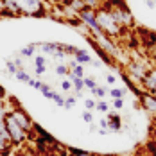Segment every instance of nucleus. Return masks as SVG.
Returning a JSON list of instances; mask_svg holds the SVG:
<instances>
[{"mask_svg":"<svg viewBox=\"0 0 156 156\" xmlns=\"http://www.w3.org/2000/svg\"><path fill=\"white\" fill-rule=\"evenodd\" d=\"M102 5L111 11L113 18L117 20V23L124 29V31H129L135 27V16L131 13V9L127 7L124 0H106L102 2Z\"/></svg>","mask_w":156,"mask_h":156,"instance_id":"obj_1","label":"nucleus"},{"mask_svg":"<svg viewBox=\"0 0 156 156\" xmlns=\"http://www.w3.org/2000/svg\"><path fill=\"white\" fill-rule=\"evenodd\" d=\"M95 18H97V23H99V31H102L109 38L119 40V38H122L126 34V31L117 23V20L113 18L111 11L106 9L104 5H101L99 9H95Z\"/></svg>","mask_w":156,"mask_h":156,"instance_id":"obj_2","label":"nucleus"},{"mask_svg":"<svg viewBox=\"0 0 156 156\" xmlns=\"http://www.w3.org/2000/svg\"><path fill=\"white\" fill-rule=\"evenodd\" d=\"M16 7L20 9L22 16H32V18H45L50 15L47 0H13Z\"/></svg>","mask_w":156,"mask_h":156,"instance_id":"obj_3","label":"nucleus"},{"mask_svg":"<svg viewBox=\"0 0 156 156\" xmlns=\"http://www.w3.org/2000/svg\"><path fill=\"white\" fill-rule=\"evenodd\" d=\"M5 131H7V136L11 138V142H13V145L15 147H22V145H25L27 142L31 140V133H27L22 126L16 122L15 119L7 113L5 115Z\"/></svg>","mask_w":156,"mask_h":156,"instance_id":"obj_4","label":"nucleus"},{"mask_svg":"<svg viewBox=\"0 0 156 156\" xmlns=\"http://www.w3.org/2000/svg\"><path fill=\"white\" fill-rule=\"evenodd\" d=\"M90 38H92L104 52H108L111 58H113V56H115V58L119 56V47H117V43H113V38L106 36L102 31H90Z\"/></svg>","mask_w":156,"mask_h":156,"instance_id":"obj_5","label":"nucleus"},{"mask_svg":"<svg viewBox=\"0 0 156 156\" xmlns=\"http://www.w3.org/2000/svg\"><path fill=\"white\" fill-rule=\"evenodd\" d=\"M9 115H11L16 122H18V124L27 131V133H31V131H32V124H34V120H32L31 115L23 109V106H18V108L9 109Z\"/></svg>","mask_w":156,"mask_h":156,"instance_id":"obj_6","label":"nucleus"},{"mask_svg":"<svg viewBox=\"0 0 156 156\" xmlns=\"http://www.w3.org/2000/svg\"><path fill=\"white\" fill-rule=\"evenodd\" d=\"M126 70L129 72V74H127L129 77L140 83L142 79L147 76V70H149V68H147L142 61H129L127 63V66H126Z\"/></svg>","mask_w":156,"mask_h":156,"instance_id":"obj_7","label":"nucleus"},{"mask_svg":"<svg viewBox=\"0 0 156 156\" xmlns=\"http://www.w3.org/2000/svg\"><path fill=\"white\" fill-rule=\"evenodd\" d=\"M138 104H140V108L144 109V111H147V113H151V115L156 117V97L153 94L142 92V94L138 95Z\"/></svg>","mask_w":156,"mask_h":156,"instance_id":"obj_8","label":"nucleus"},{"mask_svg":"<svg viewBox=\"0 0 156 156\" xmlns=\"http://www.w3.org/2000/svg\"><path fill=\"white\" fill-rule=\"evenodd\" d=\"M77 15H79V20L83 22V25H86L90 31H99V23H97V18H95V9L84 7Z\"/></svg>","mask_w":156,"mask_h":156,"instance_id":"obj_9","label":"nucleus"},{"mask_svg":"<svg viewBox=\"0 0 156 156\" xmlns=\"http://www.w3.org/2000/svg\"><path fill=\"white\" fill-rule=\"evenodd\" d=\"M38 47L41 48L43 54H52L56 58H65V50H63V43L58 41H47V43H38Z\"/></svg>","mask_w":156,"mask_h":156,"instance_id":"obj_10","label":"nucleus"},{"mask_svg":"<svg viewBox=\"0 0 156 156\" xmlns=\"http://www.w3.org/2000/svg\"><path fill=\"white\" fill-rule=\"evenodd\" d=\"M138 41L144 45V48L153 47V45H156V32L147 31V29L142 27L140 31H138Z\"/></svg>","mask_w":156,"mask_h":156,"instance_id":"obj_11","label":"nucleus"},{"mask_svg":"<svg viewBox=\"0 0 156 156\" xmlns=\"http://www.w3.org/2000/svg\"><path fill=\"white\" fill-rule=\"evenodd\" d=\"M13 153H15V145L11 138L7 136V133L5 135L0 133V156H11Z\"/></svg>","mask_w":156,"mask_h":156,"instance_id":"obj_12","label":"nucleus"},{"mask_svg":"<svg viewBox=\"0 0 156 156\" xmlns=\"http://www.w3.org/2000/svg\"><path fill=\"white\" fill-rule=\"evenodd\" d=\"M108 131L109 133H117V131H120L122 129V120H120V117L119 115H115V113H109L108 115Z\"/></svg>","mask_w":156,"mask_h":156,"instance_id":"obj_13","label":"nucleus"},{"mask_svg":"<svg viewBox=\"0 0 156 156\" xmlns=\"http://www.w3.org/2000/svg\"><path fill=\"white\" fill-rule=\"evenodd\" d=\"M74 59H76L79 65H88V63H92V58H90V54H88L86 50H83V48H79L77 52H76Z\"/></svg>","mask_w":156,"mask_h":156,"instance_id":"obj_14","label":"nucleus"},{"mask_svg":"<svg viewBox=\"0 0 156 156\" xmlns=\"http://www.w3.org/2000/svg\"><path fill=\"white\" fill-rule=\"evenodd\" d=\"M13 156H41L36 149H32V147H27V145H22V147H18V151L13 153Z\"/></svg>","mask_w":156,"mask_h":156,"instance_id":"obj_15","label":"nucleus"},{"mask_svg":"<svg viewBox=\"0 0 156 156\" xmlns=\"http://www.w3.org/2000/svg\"><path fill=\"white\" fill-rule=\"evenodd\" d=\"M68 77H70V83H72L74 90H76V92H83V88H84V77H77V76H74V74H70Z\"/></svg>","mask_w":156,"mask_h":156,"instance_id":"obj_16","label":"nucleus"},{"mask_svg":"<svg viewBox=\"0 0 156 156\" xmlns=\"http://www.w3.org/2000/svg\"><path fill=\"white\" fill-rule=\"evenodd\" d=\"M36 48H38V43H31V45H27V47H23L20 50V56H23V58H32Z\"/></svg>","mask_w":156,"mask_h":156,"instance_id":"obj_17","label":"nucleus"},{"mask_svg":"<svg viewBox=\"0 0 156 156\" xmlns=\"http://www.w3.org/2000/svg\"><path fill=\"white\" fill-rule=\"evenodd\" d=\"M68 154L70 156H97L94 153H90V151H83V149H76V147H70Z\"/></svg>","mask_w":156,"mask_h":156,"instance_id":"obj_18","label":"nucleus"},{"mask_svg":"<svg viewBox=\"0 0 156 156\" xmlns=\"http://www.w3.org/2000/svg\"><path fill=\"white\" fill-rule=\"evenodd\" d=\"M40 92L43 94V97H45V99H52V97H54V94H56V92H52V88H50L48 84H45V83L41 84V88H40Z\"/></svg>","mask_w":156,"mask_h":156,"instance_id":"obj_19","label":"nucleus"},{"mask_svg":"<svg viewBox=\"0 0 156 156\" xmlns=\"http://www.w3.org/2000/svg\"><path fill=\"white\" fill-rule=\"evenodd\" d=\"M83 4L88 7V9H99L102 5V0H83Z\"/></svg>","mask_w":156,"mask_h":156,"instance_id":"obj_20","label":"nucleus"},{"mask_svg":"<svg viewBox=\"0 0 156 156\" xmlns=\"http://www.w3.org/2000/svg\"><path fill=\"white\" fill-rule=\"evenodd\" d=\"M56 74L58 76H70V66H66V65H56Z\"/></svg>","mask_w":156,"mask_h":156,"instance_id":"obj_21","label":"nucleus"},{"mask_svg":"<svg viewBox=\"0 0 156 156\" xmlns=\"http://www.w3.org/2000/svg\"><path fill=\"white\" fill-rule=\"evenodd\" d=\"M15 77L18 79V81H22V83H29V79H31V76L25 72V70H18L15 74Z\"/></svg>","mask_w":156,"mask_h":156,"instance_id":"obj_22","label":"nucleus"},{"mask_svg":"<svg viewBox=\"0 0 156 156\" xmlns=\"http://www.w3.org/2000/svg\"><path fill=\"white\" fill-rule=\"evenodd\" d=\"M70 74H74L77 77H84V66L83 65H76L74 68H70Z\"/></svg>","mask_w":156,"mask_h":156,"instance_id":"obj_23","label":"nucleus"},{"mask_svg":"<svg viewBox=\"0 0 156 156\" xmlns=\"http://www.w3.org/2000/svg\"><path fill=\"white\" fill-rule=\"evenodd\" d=\"M95 86H97V81H95L94 77H86V76H84V88L92 92Z\"/></svg>","mask_w":156,"mask_h":156,"instance_id":"obj_24","label":"nucleus"},{"mask_svg":"<svg viewBox=\"0 0 156 156\" xmlns=\"http://www.w3.org/2000/svg\"><path fill=\"white\" fill-rule=\"evenodd\" d=\"M109 95L113 97V99H122L126 95V90H120V88H111L109 90Z\"/></svg>","mask_w":156,"mask_h":156,"instance_id":"obj_25","label":"nucleus"},{"mask_svg":"<svg viewBox=\"0 0 156 156\" xmlns=\"http://www.w3.org/2000/svg\"><path fill=\"white\" fill-rule=\"evenodd\" d=\"M5 72H7V74H13V76L18 72V66L13 63V59H9V61L5 63Z\"/></svg>","mask_w":156,"mask_h":156,"instance_id":"obj_26","label":"nucleus"},{"mask_svg":"<svg viewBox=\"0 0 156 156\" xmlns=\"http://www.w3.org/2000/svg\"><path fill=\"white\" fill-rule=\"evenodd\" d=\"M74 106H76V97H74V95L66 97V99H65V106H63V108H65V109H72Z\"/></svg>","mask_w":156,"mask_h":156,"instance_id":"obj_27","label":"nucleus"},{"mask_svg":"<svg viewBox=\"0 0 156 156\" xmlns=\"http://www.w3.org/2000/svg\"><path fill=\"white\" fill-rule=\"evenodd\" d=\"M63 50H65V54H70V56L74 58V56H76V52H77L79 48L74 47V45H65V43H63Z\"/></svg>","mask_w":156,"mask_h":156,"instance_id":"obj_28","label":"nucleus"},{"mask_svg":"<svg viewBox=\"0 0 156 156\" xmlns=\"http://www.w3.org/2000/svg\"><path fill=\"white\" fill-rule=\"evenodd\" d=\"M9 113V108H7V102L5 101H0V119H5V115Z\"/></svg>","mask_w":156,"mask_h":156,"instance_id":"obj_29","label":"nucleus"},{"mask_svg":"<svg viewBox=\"0 0 156 156\" xmlns=\"http://www.w3.org/2000/svg\"><path fill=\"white\" fill-rule=\"evenodd\" d=\"M145 56H147V58H151L153 61H156V45L145 48Z\"/></svg>","mask_w":156,"mask_h":156,"instance_id":"obj_30","label":"nucleus"},{"mask_svg":"<svg viewBox=\"0 0 156 156\" xmlns=\"http://www.w3.org/2000/svg\"><path fill=\"white\" fill-rule=\"evenodd\" d=\"M92 94H94L95 97H101V99H102V97H104V95L108 94V92H106V88H101V86H95L94 90H92Z\"/></svg>","mask_w":156,"mask_h":156,"instance_id":"obj_31","label":"nucleus"},{"mask_svg":"<svg viewBox=\"0 0 156 156\" xmlns=\"http://www.w3.org/2000/svg\"><path fill=\"white\" fill-rule=\"evenodd\" d=\"M34 65H36V66H45V65H47V59L43 58V54L34 56Z\"/></svg>","mask_w":156,"mask_h":156,"instance_id":"obj_32","label":"nucleus"},{"mask_svg":"<svg viewBox=\"0 0 156 156\" xmlns=\"http://www.w3.org/2000/svg\"><path fill=\"white\" fill-rule=\"evenodd\" d=\"M147 77L151 79V81L154 83V86H156V65L154 66H149V70H147Z\"/></svg>","mask_w":156,"mask_h":156,"instance_id":"obj_33","label":"nucleus"},{"mask_svg":"<svg viewBox=\"0 0 156 156\" xmlns=\"http://www.w3.org/2000/svg\"><path fill=\"white\" fill-rule=\"evenodd\" d=\"M52 101H54V102H56L59 108H63V106H65V97H63V95H59V94H54Z\"/></svg>","mask_w":156,"mask_h":156,"instance_id":"obj_34","label":"nucleus"},{"mask_svg":"<svg viewBox=\"0 0 156 156\" xmlns=\"http://www.w3.org/2000/svg\"><path fill=\"white\" fill-rule=\"evenodd\" d=\"M27 84H29V86H32V88H36V90H40L43 83H41L40 79H32V77H31V79H29V83H27Z\"/></svg>","mask_w":156,"mask_h":156,"instance_id":"obj_35","label":"nucleus"},{"mask_svg":"<svg viewBox=\"0 0 156 156\" xmlns=\"http://www.w3.org/2000/svg\"><path fill=\"white\" fill-rule=\"evenodd\" d=\"M13 63L18 66V70H23V56H15Z\"/></svg>","mask_w":156,"mask_h":156,"instance_id":"obj_36","label":"nucleus"},{"mask_svg":"<svg viewBox=\"0 0 156 156\" xmlns=\"http://www.w3.org/2000/svg\"><path fill=\"white\" fill-rule=\"evenodd\" d=\"M83 120H84V122H88V124H92V120H94V115H92V111H90V109H86V111L83 113Z\"/></svg>","mask_w":156,"mask_h":156,"instance_id":"obj_37","label":"nucleus"},{"mask_svg":"<svg viewBox=\"0 0 156 156\" xmlns=\"http://www.w3.org/2000/svg\"><path fill=\"white\" fill-rule=\"evenodd\" d=\"M95 108L99 109V111H108L109 106L104 102V101H99V102H95Z\"/></svg>","mask_w":156,"mask_h":156,"instance_id":"obj_38","label":"nucleus"},{"mask_svg":"<svg viewBox=\"0 0 156 156\" xmlns=\"http://www.w3.org/2000/svg\"><path fill=\"white\" fill-rule=\"evenodd\" d=\"M61 88H63V92H70V90H74V86H72V83H70V81H63Z\"/></svg>","mask_w":156,"mask_h":156,"instance_id":"obj_39","label":"nucleus"},{"mask_svg":"<svg viewBox=\"0 0 156 156\" xmlns=\"http://www.w3.org/2000/svg\"><path fill=\"white\" fill-rule=\"evenodd\" d=\"M84 108L92 111V109L95 108V101H94V99H86V101H84Z\"/></svg>","mask_w":156,"mask_h":156,"instance_id":"obj_40","label":"nucleus"},{"mask_svg":"<svg viewBox=\"0 0 156 156\" xmlns=\"http://www.w3.org/2000/svg\"><path fill=\"white\" fill-rule=\"evenodd\" d=\"M122 106H124V101L122 99H113V108L115 109H122Z\"/></svg>","mask_w":156,"mask_h":156,"instance_id":"obj_41","label":"nucleus"},{"mask_svg":"<svg viewBox=\"0 0 156 156\" xmlns=\"http://www.w3.org/2000/svg\"><path fill=\"white\" fill-rule=\"evenodd\" d=\"M34 74H36L38 77H41V76L45 74V66H36V70H34Z\"/></svg>","mask_w":156,"mask_h":156,"instance_id":"obj_42","label":"nucleus"},{"mask_svg":"<svg viewBox=\"0 0 156 156\" xmlns=\"http://www.w3.org/2000/svg\"><path fill=\"white\" fill-rule=\"evenodd\" d=\"M7 99V92H5V88L0 84V101H5Z\"/></svg>","mask_w":156,"mask_h":156,"instance_id":"obj_43","label":"nucleus"},{"mask_svg":"<svg viewBox=\"0 0 156 156\" xmlns=\"http://www.w3.org/2000/svg\"><path fill=\"white\" fill-rule=\"evenodd\" d=\"M108 126H109L108 117H106V119H101V124H99V127H104V129H108Z\"/></svg>","mask_w":156,"mask_h":156,"instance_id":"obj_44","label":"nucleus"},{"mask_svg":"<svg viewBox=\"0 0 156 156\" xmlns=\"http://www.w3.org/2000/svg\"><path fill=\"white\" fill-rule=\"evenodd\" d=\"M0 133H2V135L7 133V131H5V120H4V119H0Z\"/></svg>","mask_w":156,"mask_h":156,"instance_id":"obj_45","label":"nucleus"},{"mask_svg":"<svg viewBox=\"0 0 156 156\" xmlns=\"http://www.w3.org/2000/svg\"><path fill=\"white\" fill-rule=\"evenodd\" d=\"M106 81H108V84H115V83H117V77H115L113 74H109L108 77H106Z\"/></svg>","mask_w":156,"mask_h":156,"instance_id":"obj_46","label":"nucleus"},{"mask_svg":"<svg viewBox=\"0 0 156 156\" xmlns=\"http://www.w3.org/2000/svg\"><path fill=\"white\" fill-rule=\"evenodd\" d=\"M147 7H149V9H154V7H156L154 0H147Z\"/></svg>","mask_w":156,"mask_h":156,"instance_id":"obj_47","label":"nucleus"},{"mask_svg":"<svg viewBox=\"0 0 156 156\" xmlns=\"http://www.w3.org/2000/svg\"><path fill=\"white\" fill-rule=\"evenodd\" d=\"M109 131L108 129H104V127H99V135H108Z\"/></svg>","mask_w":156,"mask_h":156,"instance_id":"obj_48","label":"nucleus"},{"mask_svg":"<svg viewBox=\"0 0 156 156\" xmlns=\"http://www.w3.org/2000/svg\"><path fill=\"white\" fill-rule=\"evenodd\" d=\"M2 9H4V0H0V13H2Z\"/></svg>","mask_w":156,"mask_h":156,"instance_id":"obj_49","label":"nucleus"},{"mask_svg":"<svg viewBox=\"0 0 156 156\" xmlns=\"http://www.w3.org/2000/svg\"><path fill=\"white\" fill-rule=\"evenodd\" d=\"M149 94H153V95H154V97H156V88H154V90H151Z\"/></svg>","mask_w":156,"mask_h":156,"instance_id":"obj_50","label":"nucleus"},{"mask_svg":"<svg viewBox=\"0 0 156 156\" xmlns=\"http://www.w3.org/2000/svg\"><path fill=\"white\" fill-rule=\"evenodd\" d=\"M97 156H99V154H97ZM101 156H117V154H101Z\"/></svg>","mask_w":156,"mask_h":156,"instance_id":"obj_51","label":"nucleus"},{"mask_svg":"<svg viewBox=\"0 0 156 156\" xmlns=\"http://www.w3.org/2000/svg\"><path fill=\"white\" fill-rule=\"evenodd\" d=\"M154 4H156V0H154Z\"/></svg>","mask_w":156,"mask_h":156,"instance_id":"obj_52","label":"nucleus"},{"mask_svg":"<svg viewBox=\"0 0 156 156\" xmlns=\"http://www.w3.org/2000/svg\"><path fill=\"white\" fill-rule=\"evenodd\" d=\"M153 156H156V154H153Z\"/></svg>","mask_w":156,"mask_h":156,"instance_id":"obj_53","label":"nucleus"}]
</instances>
